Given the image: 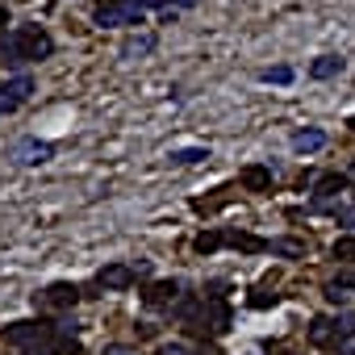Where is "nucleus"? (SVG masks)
Instances as JSON below:
<instances>
[{"label":"nucleus","mask_w":355,"mask_h":355,"mask_svg":"<svg viewBox=\"0 0 355 355\" xmlns=\"http://www.w3.org/2000/svg\"><path fill=\"white\" fill-rule=\"evenodd\" d=\"M55 334V322H13V326H5L0 330V343L5 347H34V343H46Z\"/></svg>","instance_id":"f257e3e1"},{"label":"nucleus","mask_w":355,"mask_h":355,"mask_svg":"<svg viewBox=\"0 0 355 355\" xmlns=\"http://www.w3.org/2000/svg\"><path fill=\"white\" fill-rule=\"evenodd\" d=\"M13 46H17V55H21V59H51V55H55L51 34H46V30H38V26H21V30L13 34Z\"/></svg>","instance_id":"f03ea898"},{"label":"nucleus","mask_w":355,"mask_h":355,"mask_svg":"<svg viewBox=\"0 0 355 355\" xmlns=\"http://www.w3.org/2000/svg\"><path fill=\"white\" fill-rule=\"evenodd\" d=\"M230 330V305L226 301H205L201 305V318L193 322V334H209V338H218V334H226Z\"/></svg>","instance_id":"7ed1b4c3"},{"label":"nucleus","mask_w":355,"mask_h":355,"mask_svg":"<svg viewBox=\"0 0 355 355\" xmlns=\"http://www.w3.org/2000/svg\"><path fill=\"white\" fill-rule=\"evenodd\" d=\"M96 26H142V5H138V0L101 5V9H96Z\"/></svg>","instance_id":"20e7f679"},{"label":"nucleus","mask_w":355,"mask_h":355,"mask_svg":"<svg viewBox=\"0 0 355 355\" xmlns=\"http://www.w3.org/2000/svg\"><path fill=\"white\" fill-rule=\"evenodd\" d=\"M80 301V288L76 284H51L42 293H34V305L38 309H71Z\"/></svg>","instance_id":"39448f33"},{"label":"nucleus","mask_w":355,"mask_h":355,"mask_svg":"<svg viewBox=\"0 0 355 355\" xmlns=\"http://www.w3.org/2000/svg\"><path fill=\"white\" fill-rule=\"evenodd\" d=\"M134 280H138V276H134V268H125V263H109V268L96 272V284L109 288V293H121V288H130Z\"/></svg>","instance_id":"423d86ee"},{"label":"nucleus","mask_w":355,"mask_h":355,"mask_svg":"<svg viewBox=\"0 0 355 355\" xmlns=\"http://www.w3.org/2000/svg\"><path fill=\"white\" fill-rule=\"evenodd\" d=\"M30 92H34V80H30V76H13V80L5 84V96H0V113H13Z\"/></svg>","instance_id":"0eeeda50"},{"label":"nucleus","mask_w":355,"mask_h":355,"mask_svg":"<svg viewBox=\"0 0 355 355\" xmlns=\"http://www.w3.org/2000/svg\"><path fill=\"white\" fill-rule=\"evenodd\" d=\"M309 343H313V347H338V343H343L338 322H330V318H313V322H309Z\"/></svg>","instance_id":"6e6552de"},{"label":"nucleus","mask_w":355,"mask_h":355,"mask_svg":"<svg viewBox=\"0 0 355 355\" xmlns=\"http://www.w3.org/2000/svg\"><path fill=\"white\" fill-rule=\"evenodd\" d=\"M175 293H180V284H175V280L146 284V288H142V305H150V309H163V305H171V301H175Z\"/></svg>","instance_id":"1a4fd4ad"},{"label":"nucleus","mask_w":355,"mask_h":355,"mask_svg":"<svg viewBox=\"0 0 355 355\" xmlns=\"http://www.w3.org/2000/svg\"><path fill=\"white\" fill-rule=\"evenodd\" d=\"M338 193H347V175H338V171L322 175V180H318V201H313V209H330V197H338Z\"/></svg>","instance_id":"9d476101"},{"label":"nucleus","mask_w":355,"mask_h":355,"mask_svg":"<svg viewBox=\"0 0 355 355\" xmlns=\"http://www.w3.org/2000/svg\"><path fill=\"white\" fill-rule=\"evenodd\" d=\"M243 189L247 193H268L272 189V167H263V163H251V167H243Z\"/></svg>","instance_id":"9b49d317"},{"label":"nucleus","mask_w":355,"mask_h":355,"mask_svg":"<svg viewBox=\"0 0 355 355\" xmlns=\"http://www.w3.org/2000/svg\"><path fill=\"white\" fill-rule=\"evenodd\" d=\"M326 146V134L322 130H301V134H293V150L297 155H313V150H322Z\"/></svg>","instance_id":"f8f14e48"},{"label":"nucleus","mask_w":355,"mask_h":355,"mask_svg":"<svg viewBox=\"0 0 355 355\" xmlns=\"http://www.w3.org/2000/svg\"><path fill=\"white\" fill-rule=\"evenodd\" d=\"M51 155H55L51 142H21L17 146V163H46Z\"/></svg>","instance_id":"ddd939ff"},{"label":"nucleus","mask_w":355,"mask_h":355,"mask_svg":"<svg viewBox=\"0 0 355 355\" xmlns=\"http://www.w3.org/2000/svg\"><path fill=\"white\" fill-rule=\"evenodd\" d=\"M338 71H343V59H338V55H322V59L309 63V76H313V80H334Z\"/></svg>","instance_id":"4468645a"},{"label":"nucleus","mask_w":355,"mask_h":355,"mask_svg":"<svg viewBox=\"0 0 355 355\" xmlns=\"http://www.w3.org/2000/svg\"><path fill=\"white\" fill-rule=\"evenodd\" d=\"M226 243L239 247V251H272V243H263L255 234H243V230H226Z\"/></svg>","instance_id":"2eb2a0df"},{"label":"nucleus","mask_w":355,"mask_h":355,"mask_svg":"<svg viewBox=\"0 0 355 355\" xmlns=\"http://www.w3.org/2000/svg\"><path fill=\"white\" fill-rule=\"evenodd\" d=\"M201 159H209V146H180V150H171V163H180V167L201 163Z\"/></svg>","instance_id":"dca6fc26"},{"label":"nucleus","mask_w":355,"mask_h":355,"mask_svg":"<svg viewBox=\"0 0 355 355\" xmlns=\"http://www.w3.org/2000/svg\"><path fill=\"white\" fill-rule=\"evenodd\" d=\"M222 243H226V230H205V234L197 239V251H201V255H214Z\"/></svg>","instance_id":"f3484780"},{"label":"nucleus","mask_w":355,"mask_h":355,"mask_svg":"<svg viewBox=\"0 0 355 355\" xmlns=\"http://www.w3.org/2000/svg\"><path fill=\"white\" fill-rule=\"evenodd\" d=\"M226 201H230L226 193H222V197H197V201H193V209H197V214L205 218V214H218V209H222Z\"/></svg>","instance_id":"a211bd4d"},{"label":"nucleus","mask_w":355,"mask_h":355,"mask_svg":"<svg viewBox=\"0 0 355 355\" xmlns=\"http://www.w3.org/2000/svg\"><path fill=\"white\" fill-rule=\"evenodd\" d=\"M338 263H355V239H338L334 243V251H330Z\"/></svg>","instance_id":"6ab92c4d"},{"label":"nucleus","mask_w":355,"mask_h":355,"mask_svg":"<svg viewBox=\"0 0 355 355\" xmlns=\"http://www.w3.org/2000/svg\"><path fill=\"white\" fill-rule=\"evenodd\" d=\"M272 251H280V255H301V251H305V243H297V239H276V243H272Z\"/></svg>","instance_id":"aec40b11"},{"label":"nucleus","mask_w":355,"mask_h":355,"mask_svg":"<svg viewBox=\"0 0 355 355\" xmlns=\"http://www.w3.org/2000/svg\"><path fill=\"white\" fill-rule=\"evenodd\" d=\"M276 301H280V297L268 293V288H255V293H251V305H255V309H268V305H276Z\"/></svg>","instance_id":"412c9836"},{"label":"nucleus","mask_w":355,"mask_h":355,"mask_svg":"<svg viewBox=\"0 0 355 355\" xmlns=\"http://www.w3.org/2000/svg\"><path fill=\"white\" fill-rule=\"evenodd\" d=\"M150 46H155V38H134V42H125V51H121V55L130 59V55H142V51H150Z\"/></svg>","instance_id":"4be33fe9"},{"label":"nucleus","mask_w":355,"mask_h":355,"mask_svg":"<svg viewBox=\"0 0 355 355\" xmlns=\"http://www.w3.org/2000/svg\"><path fill=\"white\" fill-rule=\"evenodd\" d=\"M263 80H268V84H288V80H293V71H288V67H268V71H263Z\"/></svg>","instance_id":"5701e85b"},{"label":"nucleus","mask_w":355,"mask_h":355,"mask_svg":"<svg viewBox=\"0 0 355 355\" xmlns=\"http://www.w3.org/2000/svg\"><path fill=\"white\" fill-rule=\"evenodd\" d=\"M334 284H338V288H355V268H343V272L334 276Z\"/></svg>","instance_id":"b1692460"},{"label":"nucleus","mask_w":355,"mask_h":355,"mask_svg":"<svg viewBox=\"0 0 355 355\" xmlns=\"http://www.w3.org/2000/svg\"><path fill=\"white\" fill-rule=\"evenodd\" d=\"M159 355H189V347H184V343H163Z\"/></svg>","instance_id":"393cba45"},{"label":"nucleus","mask_w":355,"mask_h":355,"mask_svg":"<svg viewBox=\"0 0 355 355\" xmlns=\"http://www.w3.org/2000/svg\"><path fill=\"white\" fill-rule=\"evenodd\" d=\"M134 276H138V280H146V276H150V263H146V259H142V263H134Z\"/></svg>","instance_id":"a878e982"},{"label":"nucleus","mask_w":355,"mask_h":355,"mask_svg":"<svg viewBox=\"0 0 355 355\" xmlns=\"http://www.w3.org/2000/svg\"><path fill=\"white\" fill-rule=\"evenodd\" d=\"M101 355H130V347H105Z\"/></svg>","instance_id":"bb28decb"},{"label":"nucleus","mask_w":355,"mask_h":355,"mask_svg":"<svg viewBox=\"0 0 355 355\" xmlns=\"http://www.w3.org/2000/svg\"><path fill=\"white\" fill-rule=\"evenodd\" d=\"M5 26H9V9H0V34H5Z\"/></svg>","instance_id":"cd10ccee"},{"label":"nucleus","mask_w":355,"mask_h":355,"mask_svg":"<svg viewBox=\"0 0 355 355\" xmlns=\"http://www.w3.org/2000/svg\"><path fill=\"white\" fill-rule=\"evenodd\" d=\"M347 125H351V130H355V117H351V121H347Z\"/></svg>","instance_id":"c85d7f7f"},{"label":"nucleus","mask_w":355,"mask_h":355,"mask_svg":"<svg viewBox=\"0 0 355 355\" xmlns=\"http://www.w3.org/2000/svg\"><path fill=\"white\" fill-rule=\"evenodd\" d=\"M351 171H355V163H351Z\"/></svg>","instance_id":"c756f323"}]
</instances>
